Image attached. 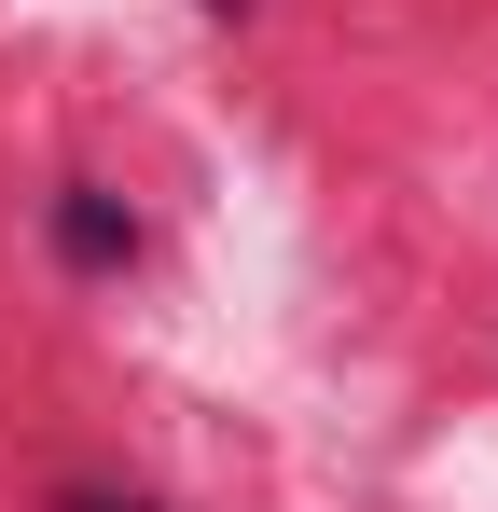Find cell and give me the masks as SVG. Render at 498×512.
Instances as JSON below:
<instances>
[{
  "label": "cell",
  "mask_w": 498,
  "mask_h": 512,
  "mask_svg": "<svg viewBox=\"0 0 498 512\" xmlns=\"http://www.w3.org/2000/svg\"><path fill=\"white\" fill-rule=\"evenodd\" d=\"M56 250H70L83 277H111V263H139V222H125L97 180H70V194H56Z\"/></svg>",
  "instance_id": "cell-1"
},
{
  "label": "cell",
  "mask_w": 498,
  "mask_h": 512,
  "mask_svg": "<svg viewBox=\"0 0 498 512\" xmlns=\"http://www.w3.org/2000/svg\"><path fill=\"white\" fill-rule=\"evenodd\" d=\"M56 512H153V499H125V485H70Z\"/></svg>",
  "instance_id": "cell-2"
},
{
  "label": "cell",
  "mask_w": 498,
  "mask_h": 512,
  "mask_svg": "<svg viewBox=\"0 0 498 512\" xmlns=\"http://www.w3.org/2000/svg\"><path fill=\"white\" fill-rule=\"evenodd\" d=\"M194 14H249V0H194Z\"/></svg>",
  "instance_id": "cell-3"
}]
</instances>
